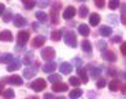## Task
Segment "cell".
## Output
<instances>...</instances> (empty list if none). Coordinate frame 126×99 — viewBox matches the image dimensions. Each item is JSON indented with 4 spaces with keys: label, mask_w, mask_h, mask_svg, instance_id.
Returning <instances> with one entry per match:
<instances>
[{
    "label": "cell",
    "mask_w": 126,
    "mask_h": 99,
    "mask_svg": "<svg viewBox=\"0 0 126 99\" xmlns=\"http://www.w3.org/2000/svg\"><path fill=\"white\" fill-rule=\"evenodd\" d=\"M63 38H64L66 45L71 46V47H77V36L73 31H66L63 33Z\"/></svg>",
    "instance_id": "cell-1"
},
{
    "label": "cell",
    "mask_w": 126,
    "mask_h": 99,
    "mask_svg": "<svg viewBox=\"0 0 126 99\" xmlns=\"http://www.w3.org/2000/svg\"><path fill=\"white\" fill-rule=\"evenodd\" d=\"M46 87H47V83H46V81L43 78H37L36 81H33L31 83V88L35 92H42Z\"/></svg>",
    "instance_id": "cell-2"
},
{
    "label": "cell",
    "mask_w": 126,
    "mask_h": 99,
    "mask_svg": "<svg viewBox=\"0 0 126 99\" xmlns=\"http://www.w3.org/2000/svg\"><path fill=\"white\" fill-rule=\"evenodd\" d=\"M4 83H8V84H14V85H21L22 84V78L17 74H14V76H10V77H6V78H3L1 79Z\"/></svg>",
    "instance_id": "cell-3"
},
{
    "label": "cell",
    "mask_w": 126,
    "mask_h": 99,
    "mask_svg": "<svg viewBox=\"0 0 126 99\" xmlns=\"http://www.w3.org/2000/svg\"><path fill=\"white\" fill-rule=\"evenodd\" d=\"M56 56V52L52 47H46L41 51V57L45 60V61H51L53 60V57Z\"/></svg>",
    "instance_id": "cell-4"
},
{
    "label": "cell",
    "mask_w": 126,
    "mask_h": 99,
    "mask_svg": "<svg viewBox=\"0 0 126 99\" xmlns=\"http://www.w3.org/2000/svg\"><path fill=\"white\" fill-rule=\"evenodd\" d=\"M101 57L105 61H108V62H115L116 58H117L116 55H115V52L111 51V50H104V51L101 52Z\"/></svg>",
    "instance_id": "cell-5"
},
{
    "label": "cell",
    "mask_w": 126,
    "mask_h": 99,
    "mask_svg": "<svg viewBox=\"0 0 126 99\" xmlns=\"http://www.w3.org/2000/svg\"><path fill=\"white\" fill-rule=\"evenodd\" d=\"M59 8L61 5L59 4H56L53 5V8L51 9V19H52V22L53 24H58V14H59Z\"/></svg>",
    "instance_id": "cell-6"
},
{
    "label": "cell",
    "mask_w": 126,
    "mask_h": 99,
    "mask_svg": "<svg viewBox=\"0 0 126 99\" xmlns=\"http://www.w3.org/2000/svg\"><path fill=\"white\" fill-rule=\"evenodd\" d=\"M74 15H76V9H74V6H67L66 10L63 11V17H64L66 20L73 19Z\"/></svg>",
    "instance_id": "cell-7"
},
{
    "label": "cell",
    "mask_w": 126,
    "mask_h": 99,
    "mask_svg": "<svg viewBox=\"0 0 126 99\" xmlns=\"http://www.w3.org/2000/svg\"><path fill=\"white\" fill-rule=\"evenodd\" d=\"M45 42H46L45 36H36V37L32 40L31 46H32V48H38V47L43 46V43H45Z\"/></svg>",
    "instance_id": "cell-8"
},
{
    "label": "cell",
    "mask_w": 126,
    "mask_h": 99,
    "mask_svg": "<svg viewBox=\"0 0 126 99\" xmlns=\"http://www.w3.org/2000/svg\"><path fill=\"white\" fill-rule=\"evenodd\" d=\"M52 90H53V92H58V93H61V92H67V90H68V85H67L66 83L58 82V83H54V84L52 85Z\"/></svg>",
    "instance_id": "cell-9"
},
{
    "label": "cell",
    "mask_w": 126,
    "mask_h": 99,
    "mask_svg": "<svg viewBox=\"0 0 126 99\" xmlns=\"http://www.w3.org/2000/svg\"><path fill=\"white\" fill-rule=\"evenodd\" d=\"M29 38H30V33H29L27 31H20L19 35H17V41H19V43L22 45V46L29 41Z\"/></svg>",
    "instance_id": "cell-10"
},
{
    "label": "cell",
    "mask_w": 126,
    "mask_h": 99,
    "mask_svg": "<svg viewBox=\"0 0 126 99\" xmlns=\"http://www.w3.org/2000/svg\"><path fill=\"white\" fill-rule=\"evenodd\" d=\"M20 67H21V60H19V58H14V60L11 61V63L8 66V69H6V71H9V72L17 71Z\"/></svg>",
    "instance_id": "cell-11"
},
{
    "label": "cell",
    "mask_w": 126,
    "mask_h": 99,
    "mask_svg": "<svg viewBox=\"0 0 126 99\" xmlns=\"http://www.w3.org/2000/svg\"><path fill=\"white\" fill-rule=\"evenodd\" d=\"M13 40V33L9 30H4L0 32V41H5V42H10Z\"/></svg>",
    "instance_id": "cell-12"
},
{
    "label": "cell",
    "mask_w": 126,
    "mask_h": 99,
    "mask_svg": "<svg viewBox=\"0 0 126 99\" xmlns=\"http://www.w3.org/2000/svg\"><path fill=\"white\" fill-rule=\"evenodd\" d=\"M14 25L16 27H22L26 25V19L22 17L21 15H15L14 16Z\"/></svg>",
    "instance_id": "cell-13"
},
{
    "label": "cell",
    "mask_w": 126,
    "mask_h": 99,
    "mask_svg": "<svg viewBox=\"0 0 126 99\" xmlns=\"http://www.w3.org/2000/svg\"><path fill=\"white\" fill-rule=\"evenodd\" d=\"M121 88V82L119 79H112L110 83H109V89L111 92H117L119 89Z\"/></svg>",
    "instance_id": "cell-14"
},
{
    "label": "cell",
    "mask_w": 126,
    "mask_h": 99,
    "mask_svg": "<svg viewBox=\"0 0 126 99\" xmlns=\"http://www.w3.org/2000/svg\"><path fill=\"white\" fill-rule=\"evenodd\" d=\"M72 71H73V67H72V65H71V63L63 62V63L61 65V72H62L63 74H69Z\"/></svg>",
    "instance_id": "cell-15"
},
{
    "label": "cell",
    "mask_w": 126,
    "mask_h": 99,
    "mask_svg": "<svg viewBox=\"0 0 126 99\" xmlns=\"http://www.w3.org/2000/svg\"><path fill=\"white\" fill-rule=\"evenodd\" d=\"M22 73H24V78H26V79H31V78L37 73V71H36L35 68H26V69L22 71Z\"/></svg>",
    "instance_id": "cell-16"
},
{
    "label": "cell",
    "mask_w": 126,
    "mask_h": 99,
    "mask_svg": "<svg viewBox=\"0 0 126 99\" xmlns=\"http://www.w3.org/2000/svg\"><path fill=\"white\" fill-rule=\"evenodd\" d=\"M78 31H79V33H80L82 36H88V35L90 33V29H89V26L85 25V24L79 25V26H78Z\"/></svg>",
    "instance_id": "cell-17"
},
{
    "label": "cell",
    "mask_w": 126,
    "mask_h": 99,
    "mask_svg": "<svg viewBox=\"0 0 126 99\" xmlns=\"http://www.w3.org/2000/svg\"><path fill=\"white\" fill-rule=\"evenodd\" d=\"M99 32H100V35H101L103 37H108V36H110V35H111L112 29H111V27H109V26H101V27L99 29Z\"/></svg>",
    "instance_id": "cell-18"
},
{
    "label": "cell",
    "mask_w": 126,
    "mask_h": 99,
    "mask_svg": "<svg viewBox=\"0 0 126 99\" xmlns=\"http://www.w3.org/2000/svg\"><path fill=\"white\" fill-rule=\"evenodd\" d=\"M77 72H78V76H79V77H80V79H82V83H84V84H85V83L88 82V76H87V71H85L84 68H80V67H79Z\"/></svg>",
    "instance_id": "cell-19"
},
{
    "label": "cell",
    "mask_w": 126,
    "mask_h": 99,
    "mask_svg": "<svg viewBox=\"0 0 126 99\" xmlns=\"http://www.w3.org/2000/svg\"><path fill=\"white\" fill-rule=\"evenodd\" d=\"M89 21H90V25L92 26H98L99 25V22H100V16L98 15V14H92L90 15V19H89Z\"/></svg>",
    "instance_id": "cell-20"
},
{
    "label": "cell",
    "mask_w": 126,
    "mask_h": 99,
    "mask_svg": "<svg viewBox=\"0 0 126 99\" xmlns=\"http://www.w3.org/2000/svg\"><path fill=\"white\" fill-rule=\"evenodd\" d=\"M14 60V56L11 53H5L3 56H0V63H9Z\"/></svg>",
    "instance_id": "cell-21"
},
{
    "label": "cell",
    "mask_w": 126,
    "mask_h": 99,
    "mask_svg": "<svg viewBox=\"0 0 126 99\" xmlns=\"http://www.w3.org/2000/svg\"><path fill=\"white\" fill-rule=\"evenodd\" d=\"M54 69H56V63L54 62H48L43 66V72H46V73H51Z\"/></svg>",
    "instance_id": "cell-22"
},
{
    "label": "cell",
    "mask_w": 126,
    "mask_h": 99,
    "mask_svg": "<svg viewBox=\"0 0 126 99\" xmlns=\"http://www.w3.org/2000/svg\"><path fill=\"white\" fill-rule=\"evenodd\" d=\"M62 36H63V30H56V31L52 32L51 38H52L53 41H59V40L62 38Z\"/></svg>",
    "instance_id": "cell-23"
},
{
    "label": "cell",
    "mask_w": 126,
    "mask_h": 99,
    "mask_svg": "<svg viewBox=\"0 0 126 99\" xmlns=\"http://www.w3.org/2000/svg\"><path fill=\"white\" fill-rule=\"evenodd\" d=\"M82 50H83L84 52H87V53L92 52V43H90L88 40H84V41L82 42Z\"/></svg>",
    "instance_id": "cell-24"
},
{
    "label": "cell",
    "mask_w": 126,
    "mask_h": 99,
    "mask_svg": "<svg viewBox=\"0 0 126 99\" xmlns=\"http://www.w3.org/2000/svg\"><path fill=\"white\" fill-rule=\"evenodd\" d=\"M21 1H22L24 6H25L27 10L33 9V6L36 5V0H21Z\"/></svg>",
    "instance_id": "cell-25"
},
{
    "label": "cell",
    "mask_w": 126,
    "mask_h": 99,
    "mask_svg": "<svg viewBox=\"0 0 126 99\" xmlns=\"http://www.w3.org/2000/svg\"><path fill=\"white\" fill-rule=\"evenodd\" d=\"M82 94H83V92L77 88V89H73V90L69 93V98H71V99H78L79 97H82Z\"/></svg>",
    "instance_id": "cell-26"
},
{
    "label": "cell",
    "mask_w": 126,
    "mask_h": 99,
    "mask_svg": "<svg viewBox=\"0 0 126 99\" xmlns=\"http://www.w3.org/2000/svg\"><path fill=\"white\" fill-rule=\"evenodd\" d=\"M90 68V74H92V77L93 78H98L99 76H100V73H101V71H100V68H98V67H89Z\"/></svg>",
    "instance_id": "cell-27"
},
{
    "label": "cell",
    "mask_w": 126,
    "mask_h": 99,
    "mask_svg": "<svg viewBox=\"0 0 126 99\" xmlns=\"http://www.w3.org/2000/svg\"><path fill=\"white\" fill-rule=\"evenodd\" d=\"M3 95H4V99H13L15 97V93L13 89H5L3 92Z\"/></svg>",
    "instance_id": "cell-28"
},
{
    "label": "cell",
    "mask_w": 126,
    "mask_h": 99,
    "mask_svg": "<svg viewBox=\"0 0 126 99\" xmlns=\"http://www.w3.org/2000/svg\"><path fill=\"white\" fill-rule=\"evenodd\" d=\"M36 17H37V20L41 21V22H46V21H47V15H46V13H43V11H37V13H36Z\"/></svg>",
    "instance_id": "cell-29"
},
{
    "label": "cell",
    "mask_w": 126,
    "mask_h": 99,
    "mask_svg": "<svg viewBox=\"0 0 126 99\" xmlns=\"http://www.w3.org/2000/svg\"><path fill=\"white\" fill-rule=\"evenodd\" d=\"M48 81H49L52 84H54V83H58V82H61V76H59V74H56V73H53V74H51V76L48 77Z\"/></svg>",
    "instance_id": "cell-30"
},
{
    "label": "cell",
    "mask_w": 126,
    "mask_h": 99,
    "mask_svg": "<svg viewBox=\"0 0 126 99\" xmlns=\"http://www.w3.org/2000/svg\"><path fill=\"white\" fill-rule=\"evenodd\" d=\"M119 5H120V1H119V0H109V9L115 10V9L119 8Z\"/></svg>",
    "instance_id": "cell-31"
},
{
    "label": "cell",
    "mask_w": 126,
    "mask_h": 99,
    "mask_svg": "<svg viewBox=\"0 0 126 99\" xmlns=\"http://www.w3.org/2000/svg\"><path fill=\"white\" fill-rule=\"evenodd\" d=\"M78 14H79V16H80V17H83V19H84V17L88 15V8H87L85 5H82V6L79 8V13H78Z\"/></svg>",
    "instance_id": "cell-32"
},
{
    "label": "cell",
    "mask_w": 126,
    "mask_h": 99,
    "mask_svg": "<svg viewBox=\"0 0 126 99\" xmlns=\"http://www.w3.org/2000/svg\"><path fill=\"white\" fill-rule=\"evenodd\" d=\"M69 83L73 87H79L82 84V81H79V78H77V77H71L69 78Z\"/></svg>",
    "instance_id": "cell-33"
},
{
    "label": "cell",
    "mask_w": 126,
    "mask_h": 99,
    "mask_svg": "<svg viewBox=\"0 0 126 99\" xmlns=\"http://www.w3.org/2000/svg\"><path fill=\"white\" fill-rule=\"evenodd\" d=\"M3 20H4V22H9V21H11V20H13V13H11V11H5V13H4V17H3Z\"/></svg>",
    "instance_id": "cell-34"
},
{
    "label": "cell",
    "mask_w": 126,
    "mask_h": 99,
    "mask_svg": "<svg viewBox=\"0 0 126 99\" xmlns=\"http://www.w3.org/2000/svg\"><path fill=\"white\" fill-rule=\"evenodd\" d=\"M94 1H95V5L99 9H103L105 6V0H94Z\"/></svg>",
    "instance_id": "cell-35"
},
{
    "label": "cell",
    "mask_w": 126,
    "mask_h": 99,
    "mask_svg": "<svg viewBox=\"0 0 126 99\" xmlns=\"http://www.w3.org/2000/svg\"><path fill=\"white\" fill-rule=\"evenodd\" d=\"M105 47H106V42H105V41H99V42H98V48H99V50L104 51Z\"/></svg>",
    "instance_id": "cell-36"
},
{
    "label": "cell",
    "mask_w": 126,
    "mask_h": 99,
    "mask_svg": "<svg viewBox=\"0 0 126 99\" xmlns=\"http://www.w3.org/2000/svg\"><path fill=\"white\" fill-rule=\"evenodd\" d=\"M105 85H106V83H105L104 79H99V81L96 82V87H98L99 89H100V88H104Z\"/></svg>",
    "instance_id": "cell-37"
},
{
    "label": "cell",
    "mask_w": 126,
    "mask_h": 99,
    "mask_svg": "<svg viewBox=\"0 0 126 99\" xmlns=\"http://www.w3.org/2000/svg\"><path fill=\"white\" fill-rule=\"evenodd\" d=\"M120 51L124 56H126V42H122L121 46H120Z\"/></svg>",
    "instance_id": "cell-38"
},
{
    "label": "cell",
    "mask_w": 126,
    "mask_h": 99,
    "mask_svg": "<svg viewBox=\"0 0 126 99\" xmlns=\"http://www.w3.org/2000/svg\"><path fill=\"white\" fill-rule=\"evenodd\" d=\"M120 41H121V37H120V36H115V37L111 38V42H114V43H117V42H120Z\"/></svg>",
    "instance_id": "cell-39"
},
{
    "label": "cell",
    "mask_w": 126,
    "mask_h": 99,
    "mask_svg": "<svg viewBox=\"0 0 126 99\" xmlns=\"http://www.w3.org/2000/svg\"><path fill=\"white\" fill-rule=\"evenodd\" d=\"M73 61H74V65H76L77 67H79V66L82 65V61H80V58H78V57H77V58H74Z\"/></svg>",
    "instance_id": "cell-40"
},
{
    "label": "cell",
    "mask_w": 126,
    "mask_h": 99,
    "mask_svg": "<svg viewBox=\"0 0 126 99\" xmlns=\"http://www.w3.org/2000/svg\"><path fill=\"white\" fill-rule=\"evenodd\" d=\"M47 4H48V3H47V0H41V3H38V5H40L41 8H46Z\"/></svg>",
    "instance_id": "cell-41"
},
{
    "label": "cell",
    "mask_w": 126,
    "mask_h": 99,
    "mask_svg": "<svg viewBox=\"0 0 126 99\" xmlns=\"http://www.w3.org/2000/svg\"><path fill=\"white\" fill-rule=\"evenodd\" d=\"M5 13V5L4 4H0V16Z\"/></svg>",
    "instance_id": "cell-42"
},
{
    "label": "cell",
    "mask_w": 126,
    "mask_h": 99,
    "mask_svg": "<svg viewBox=\"0 0 126 99\" xmlns=\"http://www.w3.org/2000/svg\"><path fill=\"white\" fill-rule=\"evenodd\" d=\"M121 22L126 25V14H121Z\"/></svg>",
    "instance_id": "cell-43"
},
{
    "label": "cell",
    "mask_w": 126,
    "mask_h": 99,
    "mask_svg": "<svg viewBox=\"0 0 126 99\" xmlns=\"http://www.w3.org/2000/svg\"><path fill=\"white\" fill-rule=\"evenodd\" d=\"M43 99H53V95H52V94H49V93H47V94H45V95H43Z\"/></svg>",
    "instance_id": "cell-44"
},
{
    "label": "cell",
    "mask_w": 126,
    "mask_h": 99,
    "mask_svg": "<svg viewBox=\"0 0 126 99\" xmlns=\"http://www.w3.org/2000/svg\"><path fill=\"white\" fill-rule=\"evenodd\" d=\"M121 14H126V4L124 3L122 6H121Z\"/></svg>",
    "instance_id": "cell-45"
},
{
    "label": "cell",
    "mask_w": 126,
    "mask_h": 99,
    "mask_svg": "<svg viewBox=\"0 0 126 99\" xmlns=\"http://www.w3.org/2000/svg\"><path fill=\"white\" fill-rule=\"evenodd\" d=\"M26 99H38V97H33V95H32V97H27Z\"/></svg>",
    "instance_id": "cell-46"
},
{
    "label": "cell",
    "mask_w": 126,
    "mask_h": 99,
    "mask_svg": "<svg viewBox=\"0 0 126 99\" xmlns=\"http://www.w3.org/2000/svg\"><path fill=\"white\" fill-rule=\"evenodd\" d=\"M56 99H66L64 97H58V98H56Z\"/></svg>",
    "instance_id": "cell-47"
},
{
    "label": "cell",
    "mask_w": 126,
    "mask_h": 99,
    "mask_svg": "<svg viewBox=\"0 0 126 99\" xmlns=\"http://www.w3.org/2000/svg\"><path fill=\"white\" fill-rule=\"evenodd\" d=\"M79 1H83V0H79Z\"/></svg>",
    "instance_id": "cell-48"
}]
</instances>
